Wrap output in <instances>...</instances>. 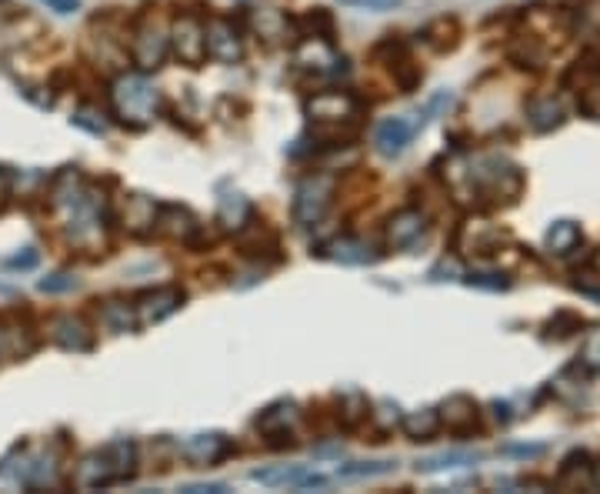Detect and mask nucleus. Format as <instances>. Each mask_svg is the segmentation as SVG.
Instances as JSON below:
<instances>
[{"label":"nucleus","instance_id":"obj_1","mask_svg":"<svg viewBox=\"0 0 600 494\" xmlns=\"http://www.w3.org/2000/svg\"><path fill=\"white\" fill-rule=\"evenodd\" d=\"M134 471H137L134 441L117 438V441L104 444L100 451H94L84 464H80L77 481L84 484V488H110V484L130 481L134 478Z\"/></svg>","mask_w":600,"mask_h":494},{"label":"nucleus","instance_id":"obj_2","mask_svg":"<svg viewBox=\"0 0 600 494\" xmlns=\"http://www.w3.org/2000/svg\"><path fill=\"white\" fill-rule=\"evenodd\" d=\"M157 104H160V94L144 81V74H124L110 87V111H114L120 124L134 127V131L154 121Z\"/></svg>","mask_w":600,"mask_h":494},{"label":"nucleus","instance_id":"obj_3","mask_svg":"<svg viewBox=\"0 0 600 494\" xmlns=\"http://www.w3.org/2000/svg\"><path fill=\"white\" fill-rule=\"evenodd\" d=\"M330 201H334V177L330 174H310L300 181L297 194H294V207H290V214H294V224L300 227H310L317 224L320 217L327 214Z\"/></svg>","mask_w":600,"mask_h":494},{"label":"nucleus","instance_id":"obj_4","mask_svg":"<svg viewBox=\"0 0 600 494\" xmlns=\"http://www.w3.org/2000/svg\"><path fill=\"white\" fill-rule=\"evenodd\" d=\"M170 51L177 54L180 64L187 67H204L207 61V37H204V21L194 14H180L170 31Z\"/></svg>","mask_w":600,"mask_h":494},{"label":"nucleus","instance_id":"obj_5","mask_svg":"<svg viewBox=\"0 0 600 494\" xmlns=\"http://www.w3.org/2000/svg\"><path fill=\"white\" fill-rule=\"evenodd\" d=\"M304 111L310 117V124H344L360 117V101L347 91H320L314 97H307Z\"/></svg>","mask_w":600,"mask_h":494},{"label":"nucleus","instance_id":"obj_6","mask_svg":"<svg viewBox=\"0 0 600 494\" xmlns=\"http://www.w3.org/2000/svg\"><path fill=\"white\" fill-rule=\"evenodd\" d=\"M430 111L424 107V114H410V117H387V121L377 124L374 144L384 157H397L407 151V144L414 141V134L427 124Z\"/></svg>","mask_w":600,"mask_h":494},{"label":"nucleus","instance_id":"obj_7","mask_svg":"<svg viewBox=\"0 0 600 494\" xmlns=\"http://www.w3.org/2000/svg\"><path fill=\"white\" fill-rule=\"evenodd\" d=\"M294 67L307 74H340L344 71V57H337L334 41H320V37H304V44L294 51Z\"/></svg>","mask_w":600,"mask_h":494},{"label":"nucleus","instance_id":"obj_8","mask_svg":"<svg viewBox=\"0 0 600 494\" xmlns=\"http://www.w3.org/2000/svg\"><path fill=\"white\" fill-rule=\"evenodd\" d=\"M167 47H170V37L160 31L157 24H150V21H140L137 24L134 47H130V54H134V64L140 67V71H144V74L157 71V67L164 64V57H167Z\"/></svg>","mask_w":600,"mask_h":494},{"label":"nucleus","instance_id":"obj_9","mask_svg":"<svg viewBox=\"0 0 600 494\" xmlns=\"http://www.w3.org/2000/svg\"><path fill=\"white\" fill-rule=\"evenodd\" d=\"M204 37H207V57H214L220 64H237L244 57V47H240V34L234 21L227 17H214V21L204 24Z\"/></svg>","mask_w":600,"mask_h":494},{"label":"nucleus","instance_id":"obj_10","mask_svg":"<svg viewBox=\"0 0 600 494\" xmlns=\"http://www.w3.org/2000/svg\"><path fill=\"white\" fill-rule=\"evenodd\" d=\"M180 454L194 464H207V468H217L220 461L234 454V444H230L227 434L210 431V434H190V438L180 444Z\"/></svg>","mask_w":600,"mask_h":494},{"label":"nucleus","instance_id":"obj_11","mask_svg":"<svg viewBox=\"0 0 600 494\" xmlns=\"http://www.w3.org/2000/svg\"><path fill=\"white\" fill-rule=\"evenodd\" d=\"M180 304H184V291L174 288V284H170V288L147 291V294H140V301H137V321L157 324V321L170 318L174 311H180Z\"/></svg>","mask_w":600,"mask_h":494},{"label":"nucleus","instance_id":"obj_12","mask_svg":"<svg viewBox=\"0 0 600 494\" xmlns=\"http://www.w3.org/2000/svg\"><path fill=\"white\" fill-rule=\"evenodd\" d=\"M317 258H327V261H337V264H350V268H357V264H370L377 261L374 247L367 241H360V237H334V241L320 244L317 247Z\"/></svg>","mask_w":600,"mask_h":494},{"label":"nucleus","instance_id":"obj_13","mask_svg":"<svg viewBox=\"0 0 600 494\" xmlns=\"http://www.w3.org/2000/svg\"><path fill=\"white\" fill-rule=\"evenodd\" d=\"M427 231V217L414 211V207H407V211H397L390 217L387 224V244L394 247V251H407V247H414L420 237Z\"/></svg>","mask_w":600,"mask_h":494},{"label":"nucleus","instance_id":"obj_14","mask_svg":"<svg viewBox=\"0 0 600 494\" xmlns=\"http://www.w3.org/2000/svg\"><path fill=\"white\" fill-rule=\"evenodd\" d=\"M440 424L450 434H470L477 428V404L464 398V394H454L444 408H440Z\"/></svg>","mask_w":600,"mask_h":494},{"label":"nucleus","instance_id":"obj_15","mask_svg":"<svg viewBox=\"0 0 600 494\" xmlns=\"http://www.w3.org/2000/svg\"><path fill=\"white\" fill-rule=\"evenodd\" d=\"M297 414L300 411H297L294 401H274V404H267V408L254 418V428L264 434V438H270V434H284V431L294 428Z\"/></svg>","mask_w":600,"mask_h":494},{"label":"nucleus","instance_id":"obj_16","mask_svg":"<svg viewBox=\"0 0 600 494\" xmlns=\"http://www.w3.org/2000/svg\"><path fill=\"white\" fill-rule=\"evenodd\" d=\"M250 217H254V207H250V201L244 194H224L217 204V221L224 224V231H237L240 227L250 224Z\"/></svg>","mask_w":600,"mask_h":494},{"label":"nucleus","instance_id":"obj_17","mask_svg":"<svg viewBox=\"0 0 600 494\" xmlns=\"http://www.w3.org/2000/svg\"><path fill=\"white\" fill-rule=\"evenodd\" d=\"M54 341L64 351H77V354L94 348V338H90V331L77 318H57L54 321Z\"/></svg>","mask_w":600,"mask_h":494},{"label":"nucleus","instance_id":"obj_18","mask_svg":"<svg viewBox=\"0 0 600 494\" xmlns=\"http://www.w3.org/2000/svg\"><path fill=\"white\" fill-rule=\"evenodd\" d=\"M387 64H390V74H394V84L400 87V94H414L420 87V81H424V71H420V64L410 57L407 47L404 51H397Z\"/></svg>","mask_w":600,"mask_h":494},{"label":"nucleus","instance_id":"obj_19","mask_svg":"<svg viewBox=\"0 0 600 494\" xmlns=\"http://www.w3.org/2000/svg\"><path fill=\"white\" fill-rule=\"evenodd\" d=\"M294 24L300 37H320V41H334V31H337L334 14H330L327 7H310L307 14L294 17Z\"/></svg>","mask_w":600,"mask_h":494},{"label":"nucleus","instance_id":"obj_20","mask_svg":"<svg viewBox=\"0 0 600 494\" xmlns=\"http://www.w3.org/2000/svg\"><path fill=\"white\" fill-rule=\"evenodd\" d=\"M370 418V404L360 391H347L337 398V421L344 431H357Z\"/></svg>","mask_w":600,"mask_h":494},{"label":"nucleus","instance_id":"obj_21","mask_svg":"<svg viewBox=\"0 0 600 494\" xmlns=\"http://www.w3.org/2000/svg\"><path fill=\"white\" fill-rule=\"evenodd\" d=\"M527 121L534 131H554V127L564 124V111L554 97H537V101L527 104Z\"/></svg>","mask_w":600,"mask_h":494},{"label":"nucleus","instance_id":"obj_22","mask_svg":"<svg viewBox=\"0 0 600 494\" xmlns=\"http://www.w3.org/2000/svg\"><path fill=\"white\" fill-rule=\"evenodd\" d=\"M404 431H407V438L410 441H430L434 434L440 431V411H434V408H420V411H414V414H407L404 421Z\"/></svg>","mask_w":600,"mask_h":494},{"label":"nucleus","instance_id":"obj_23","mask_svg":"<svg viewBox=\"0 0 600 494\" xmlns=\"http://www.w3.org/2000/svg\"><path fill=\"white\" fill-rule=\"evenodd\" d=\"M547 244H550V251H554V254L574 251V247L580 244V227L574 221H557L547 231Z\"/></svg>","mask_w":600,"mask_h":494},{"label":"nucleus","instance_id":"obj_24","mask_svg":"<svg viewBox=\"0 0 600 494\" xmlns=\"http://www.w3.org/2000/svg\"><path fill=\"white\" fill-rule=\"evenodd\" d=\"M304 464H280V468H257L250 471V478L260 484H300L304 478Z\"/></svg>","mask_w":600,"mask_h":494},{"label":"nucleus","instance_id":"obj_25","mask_svg":"<svg viewBox=\"0 0 600 494\" xmlns=\"http://www.w3.org/2000/svg\"><path fill=\"white\" fill-rule=\"evenodd\" d=\"M100 324H104L107 331H114V334H124V331L134 328V314H130L127 304L107 301L104 308H100Z\"/></svg>","mask_w":600,"mask_h":494},{"label":"nucleus","instance_id":"obj_26","mask_svg":"<svg viewBox=\"0 0 600 494\" xmlns=\"http://www.w3.org/2000/svg\"><path fill=\"white\" fill-rule=\"evenodd\" d=\"M394 461H354V464H340L337 478H377V474L394 471Z\"/></svg>","mask_w":600,"mask_h":494},{"label":"nucleus","instance_id":"obj_27","mask_svg":"<svg viewBox=\"0 0 600 494\" xmlns=\"http://www.w3.org/2000/svg\"><path fill=\"white\" fill-rule=\"evenodd\" d=\"M37 288L44 291V294H67V291L77 288V278H74V274H67V271H57V274H47V278H40Z\"/></svg>","mask_w":600,"mask_h":494},{"label":"nucleus","instance_id":"obj_28","mask_svg":"<svg viewBox=\"0 0 600 494\" xmlns=\"http://www.w3.org/2000/svg\"><path fill=\"white\" fill-rule=\"evenodd\" d=\"M370 418H374L377 424H380V431H394L397 424H400V414H397V404H390V401H380L377 404V411H370Z\"/></svg>","mask_w":600,"mask_h":494},{"label":"nucleus","instance_id":"obj_29","mask_svg":"<svg viewBox=\"0 0 600 494\" xmlns=\"http://www.w3.org/2000/svg\"><path fill=\"white\" fill-rule=\"evenodd\" d=\"M460 461H477V454H440V458H427L420 461V471H437V468H457Z\"/></svg>","mask_w":600,"mask_h":494},{"label":"nucleus","instance_id":"obj_30","mask_svg":"<svg viewBox=\"0 0 600 494\" xmlns=\"http://www.w3.org/2000/svg\"><path fill=\"white\" fill-rule=\"evenodd\" d=\"M467 284L470 288H487V291H504L507 288V278L504 274H467Z\"/></svg>","mask_w":600,"mask_h":494},{"label":"nucleus","instance_id":"obj_31","mask_svg":"<svg viewBox=\"0 0 600 494\" xmlns=\"http://www.w3.org/2000/svg\"><path fill=\"white\" fill-rule=\"evenodd\" d=\"M580 361H584L587 368L600 371V328L587 334V341H584V354H580Z\"/></svg>","mask_w":600,"mask_h":494},{"label":"nucleus","instance_id":"obj_32","mask_svg":"<svg viewBox=\"0 0 600 494\" xmlns=\"http://www.w3.org/2000/svg\"><path fill=\"white\" fill-rule=\"evenodd\" d=\"M580 114H587L590 121H600V87H590L580 97Z\"/></svg>","mask_w":600,"mask_h":494},{"label":"nucleus","instance_id":"obj_33","mask_svg":"<svg viewBox=\"0 0 600 494\" xmlns=\"http://www.w3.org/2000/svg\"><path fill=\"white\" fill-rule=\"evenodd\" d=\"M40 261V254L34 251V247H24V254H14V258H7V268H20V271H27V268H34V264Z\"/></svg>","mask_w":600,"mask_h":494},{"label":"nucleus","instance_id":"obj_34","mask_svg":"<svg viewBox=\"0 0 600 494\" xmlns=\"http://www.w3.org/2000/svg\"><path fill=\"white\" fill-rule=\"evenodd\" d=\"M340 4H354V7H367V11H390L400 0H340Z\"/></svg>","mask_w":600,"mask_h":494},{"label":"nucleus","instance_id":"obj_35","mask_svg":"<svg viewBox=\"0 0 600 494\" xmlns=\"http://www.w3.org/2000/svg\"><path fill=\"white\" fill-rule=\"evenodd\" d=\"M7 204H10V174L0 171V214L7 211Z\"/></svg>","mask_w":600,"mask_h":494},{"label":"nucleus","instance_id":"obj_36","mask_svg":"<svg viewBox=\"0 0 600 494\" xmlns=\"http://www.w3.org/2000/svg\"><path fill=\"white\" fill-rule=\"evenodd\" d=\"M44 4L54 7L57 14H74L77 7H80V0H44Z\"/></svg>","mask_w":600,"mask_h":494},{"label":"nucleus","instance_id":"obj_37","mask_svg":"<svg viewBox=\"0 0 600 494\" xmlns=\"http://www.w3.org/2000/svg\"><path fill=\"white\" fill-rule=\"evenodd\" d=\"M187 494H200V491H227V484H187V488H184Z\"/></svg>","mask_w":600,"mask_h":494},{"label":"nucleus","instance_id":"obj_38","mask_svg":"<svg viewBox=\"0 0 600 494\" xmlns=\"http://www.w3.org/2000/svg\"><path fill=\"white\" fill-rule=\"evenodd\" d=\"M0 354H4V331H0Z\"/></svg>","mask_w":600,"mask_h":494}]
</instances>
